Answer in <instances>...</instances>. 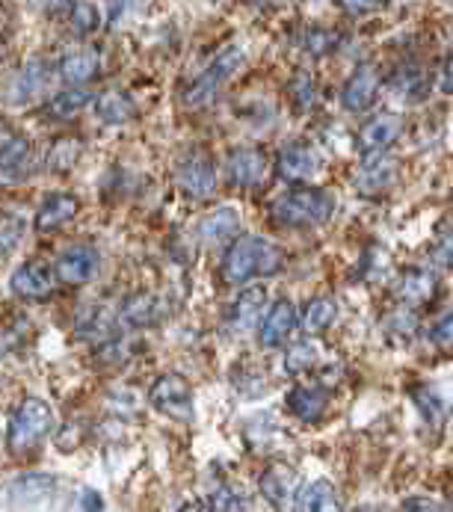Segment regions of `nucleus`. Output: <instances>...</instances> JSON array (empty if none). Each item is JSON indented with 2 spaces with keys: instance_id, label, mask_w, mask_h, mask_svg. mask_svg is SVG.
I'll return each instance as SVG.
<instances>
[{
  "instance_id": "nucleus-28",
  "label": "nucleus",
  "mask_w": 453,
  "mask_h": 512,
  "mask_svg": "<svg viewBox=\"0 0 453 512\" xmlns=\"http://www.w3.org/2000/svg\"><path fill=\"white\" fill-rule=\"evenodd\" d=\"M27 234V220L24 214L15 211H0V258H9Z\"/></svg>"
},
{
  "instance_id": "nucleus-31",
  "label": "nucleus",
  "mask_w": 453,
  "mask_h": 512,
  "mask_svg": "<svg viewBox=\"0 0 453 512\" xmlns=\"http://www.w3.org/2000/svg\"><path fill=\"white\" fill-rule=\"evenodd\" d=\"M412 400H415V406H418V412L424 415L427 424H442L445 421V403L433 388H415Z\"/></svg>"
},
{
  "instance_id": "nucleus-42",
  "label": "nucleus",
  "mask_w": 453,
  "mask_h": 512,
  "mask_svg": "<svg viewBox=\"0 0 453 512\" xmlns=\"http://www.w3.org/2000/svg\"><path fill=\"white\" fill-rule=\"evenodd\" d=\"M36 6H42V9H60V6H66L69 0H33Z\"/></svg>"
},
{
  "instance_id": "nucleus-37",
  "label": "nucleus",
  "mask_w": 453,
  "mask_h": 512,
  "mask_svg": "<svg viewBox=\"0 0 453 512\" xmlns=\"http://www.w3.org/2000/svg\"><path fill=\"white\" fill-rule=\"evenodd\" d=\"M335 42H338V36L329 33V30H311L308 33V51L311 54H326Z\"/></svg>"
},
{
  "instance_id": "nucleus-9",
  "label": "nucleus",
  "mask_w": 453,
  "mask_h": 512,
  "mask_svg": "<svg viewBox=\"0 0 453 512\" xmlns=\"http://www.w3.org/2000/svg\"><path fill=\"white\" fill-rule=\"evenodd\" d=\"M228 184L237 190H252L264 181L267 175V157L252 146L234 148L226 157Z\"/></svg>"
},
{
  "instance_id": "nucleus-41",
  "label": "nucleus",
  "mask_w": 453,
  "mask_h": 512,
  "mask_svg": "<svg viewBox=\"0 0 453 512\" xmlns=\"http://www.w3.org/2000/svg\"><path fill=\"white\" fill-rule=\"evenodd\" d=\"M403 507H406V510H442V507L433 504V501H406Z\"/></svg>"
},
{
  "instance_id": "nucleus-26",
  "label": "nucleus",
  "mask_w": 453,
  "mask_h": 512,
  "mask_svg": "<svg viewBox=\"0 0 453 512\" xmlns=\"http://www.w3.org/2000/svg\"><path fill=\"white\" fill-rule=\"evenodd\" d=\"M297 510L302 512H329L338 510V492L329 480H311L297 492Z\"/></svg>"
},
{
  "instance_id": "nucleus-1",
  "label": "nucleus",
  "mask_w": 453,
  "mask_h": 512,
  "mask_svg": "<svg viewBox=\"0 0 453 512\" xmlns=\"http://www.w3.org/2000/svg\"><path fill=\"white\" fill-rule=\"evenodd\" d=\"M285 267V249L267 237H237L223 261V279L228 285H249L252 279L276 276Z\"/></svg>"
},
{
  "instance_id": "nucleus-20",
  "label": "nucleus",
  "mask_w": 453,
  "mask_h": 512,
  "mask_svg": "<svg viewBox=\"0 0 453 512\" xmlns=\"http://www.w3.org/2000/svg\"><path fill=\"white\" fill-rule=\"evenodd\" d=\"M258 489H261V495H264V501L270 507L285 510L288 501L294 498V471L291 468H282V465L267 468L261 474V480H258Z\"/></svg>"
},
{
  "instance_id": "nucleus-23",
  "label": "nucleus",
  "mask_w": 453,
  "mask_h": 512,
  "mask_svg": "<svg viewBox=\"0 0 453 512\" xmlns=\"http://www.w3.org/2000/svg\"><path fill=\"white\" fill-rule=\"evenodd\" d=\"M92 101H95V95L77 86V89H66V92L54 95V98L42 107V113H45L48 119H54V122H69V119H75L77 113H83Z\"/></svg>"
},
{
  "instance_id": "nucleus-21",
  "label": "nucleus",
  "mask_w": 453,
  "mask_h": 512,
  "mask_svg": "<svg viewBox=\"0 0 453 512\" xmlns=\"http://www.w3.org/2000/svg\"><path fill=\"white\" fill-rule=\"evenodd\" d=\"M329 406V394L323 388H311V385H297L288 391V409L294 412V418H300L305 424L323 418Z\"/></svg>"
},
{
  "instance_id": "nucleus-32",
  "label": "nucleus",
  "mask_w": 453,
  "mask_h": 512,
  "mask_svg": "<svg viewBox=\"0 0 453 512\" xmlns=\"http://www.w3.org/2000/svg\"><path fill=\"white\" fill-rule=\"evenodd\" d=\"M80 157V143L77 140H60L48 154V169L51 172H69Z\"/></svg>"
},
{
  "instance_id": "nucleus-35",
  "label": "nucleus",
  "mask_w": 453,
  "mask_h": 512,
  "mask_svg": "<svg viewBox=\"0 0 453 512\" xmlns=\"http://www.w3.org/2000/svg\"><path fill=\"white\" fill-rule=\"evenodd\" d=\"M211 507H214V510H249V498H246L243 492L231 489V486H223V489L214 492Z\"/></svg>"
},
{
  "instance_id": "nucleus-12",
  "label": "nucleus",
  "mask_w": 453,
  "mask_h": 512,
  "mask_svg": "<svg viewBox=\"0 0 453 512\" xmlns=\"http://www.w3.org/2000/svg\"><path fill=\"white\" fill-rule=\"evenodd\" d=\"M362 166L356 172V190L359 193H379L388 190L397 178V160L385 151H362Z\"/></svg>"
},
{
  "instance_id": "nucleus-36",
  "label": "nucleus",
  "mask_w": 453,
  "mask_h": 512,
  "mask_svg": "<svg viewBox=\"0 0 453 512\" xmlns=\"http://www.w3.org/2000/svg\"><path fill=\"white\" fill-rule=\"evenodd\" d=\"M430 338H433V344L436 347H442V350H451V311H445L442 317H439V323H433V332H430Z\"/></svg>"
},
{
  "instance_id": "nucleus-11",
  "label": "nucleus",
  "mask_w": 453,
  "mask_h": 512,
  "mask_svg": "<svg viewBox=\"0 0 453 512\" xmlns=\"http://www.w3.org/2000/svg\"><path fill=\"white\" fill-rule=\"evenodd\" d=\"M60 489V480L48 471H30L15 477L6 486V501L15 507H33V504H45L54 492Z\"/></svg>"
},
{
  "instance_id": "nucleus-15",
  "label": "nucleus",
  "mask_w": 453,
  "mask_h": 512,
  "mask_svg": "<svg viewBox=\"0 0 453 512\" xmlns=\"http://www.w3.org/2000/svg\"><path fill=\"white\" fill-rule=\"evenodd\" d=\"M77 211H80L77 196H72V193H51V196L39 205L33 225H36V231L48 234V231H57V228L69 225V222L77 217Z\"/></svg>"
},
{
  "instance_id": "nucleus-34",
  "label": "nucleus",
  "mask_w": 453,
  "mask_h": 512,
  "mask_svg": "<svg viewBox=\"0 0 453 512\" xmlns=\"http://www.w3.org/2000/svg\"><path fill=\"white\" fill-rule=\"evenodd\" d=\"M27 335H30V323H27V320H18V323H12L9 329H3V332H0V359L9 356L12 350H18V347L27 341Z\"/></svg>"
},
{
  "instance_id": "nucleus-29",
  "label": "nucleus",
  "mask_w": 453,
  "mask_h": 512,
  "mask_svg": "<svg viewBox=\"0 0 453 512\" xmlns=\"http://www.w3.org/2000/svg\"><path fill=\"white\" fill-rule=\"evenodd\" d=\"M433 293H436V279H433L430 273H424V270H412V273H406L403 282H400V296H403L406 302H412V305L427 302Z\"/></svg>"
},
{
  "instance_id": "nucleus-10",
  "label": "nucleus",
  "mask_w": 453,
  "mask_h": 512,
  "mask_svg": "<svg viewBox=\"0 0 453 512\" xmlns=\"http://www.w3.org/2000/svg\"><path fill=\"white\" fill-rule=\"evenodd\" d=\"M379 83H382V74H379L377 66H371V63L359 66L341 89V107L347 113H365L377 101Z\"/></svg>"
},
{
  "instance_id": "nucleus-4",
  "label": "nucleus",
  "mask_w": 453,
  "mask_h": 512,
  "mask_svg": "<svg viewBox=\"0 0 453 512\" xmlns=\"http://www.w3.org/2000/svg\"><path fill=\"white\" fill-rule=\"evenodd\" d=\"M246 54H249V51H246L243 42H234V45L223 48V51L211 60V66L184 89V104H187V107H208L228 80L243 69Z\"/></svg>"
},
{
  "instance_id": "nucleus-22",
  "label": "nucleus",
  "mask_w": 453,
  "mask_h": 512,
  "mask_svg": "<svg viewBox=\"0 0 453 512\" xmlns=\"http://www.w3.org/2000/svg\"><path fill=\"white\" fill-rule=\"evenodd\" d=\"M264 305H267V291H264V288H258V285H255V288H246V291L234 299V305H231V311H228L231 326H234V329H252V326L258 323Z\"/></svg>"
},
{
  "instance_id": "nucleus-2",
  "label": "nucleus",
  "mask_w": 453,
  "mask_h": 512,
  "mask_svg": "<svg viewBox=\"0 0 453 512\" xmlns=\"http://www.w3.org/2000/svg\"><path fill=\"white\" fill-rule=\"evenodd\" d=\"M51 430H54V409L42 397H27L9 418L6 447L15 456L30 453L51 436Z\"/></svg>"
},
{
  "instance_id": "nucleus-17",
  "label": "nucleus",
  "mask_w": 453,
  "mask_h": 512,
  "mask_svg": "<svg viewBox=\"0 0 453 512\" xmlns=\"http://www.w3.org/2000/svg\"><path fill=\"white\" fill-rule=\"evenodd\" d=\"M57 72H60V80L69 83V86H86L89 80H95L98 72H101V54L95 48L72 51V54H66L60 60Z\"/></svg>"
},
{
  "instance_id": "nucleus-6",
  "label": "nucleus",
  "mask_w": 453,
  "mask_h": 512,
  "mask_svg": "<svg viewBox=\"0 0 453 512\" xmlns=\"http://www.w3.org/2000/svg\"><path fill=\"white\" fill-rule=\"evenodd\" d=\"M149 403L172 421H193L196 403H193V388L184 376L166 373L160 376L149 391Z\"/></svg>"
},
{
  "instance_id": "nucleus-39",
  "label": "nucleus",
  "mask_w": 453,
  "mask_h": 512,
  "mask_svg": "<svg viewBox=\"0 0 453 512\" xmlns=\"http://www.w3.org/2000/svg\"><path fill=\"white\" fill-rule=\"evenodd\" d=\"M77 498H80L77 501L80 510H104V498H98V492H92V489H83Z\"/></svg>"
},
{
  "instance_id": "nucleus-33",
  "label": "nucleus",
  "mask_w": 453,
  "mask_h": 512,
  "mask_svg": "<svg viewBox=\"0 0 453 512\" xmlns=\"http://www.w3.org/2000/svg\"><path fill=\"white\" fill-rule=\"evenodd\" d=\"M317 356H320V353H317L311 344H294L291 353H288V359H285V370H288V373H302V370L317 365Z\"/></svg>"
},
{
  "instance_id": "nucleus-25",
  "label": "nucleus",
  "mask_w": 453,
  "mask_h": 512,
  "mask_svg": "<svg viewBox=\"0 0 453 512\" xmlns=\"http://www.w3.org/2000/svg\"><path fill=\"white\" fill-rule=\"evenodd\" d=\"M240 231V214L234 208H220L199 222V237L205 243H226Z\"/></svg>"
},
{
  "instance_id": "nucleus-8",
  "label": "nucleus",
  "mask_w": 453,
  "mask_h": 512,
  "mask_svg": "<svg viewBox=\"0 0 453 512\" xmlns=\"http://www.w3.org/2000/svg\"><path fill=\"white\" fill-rule=\"evenodd\" d=\"M54 285H57V276H54V264H48V261H27L9 279L12 293L21 299H30V302L51 296Z\"/></svg>"
},
{
  "instance_id": "nucleus-3",
  "label": "nucleus",
  "mask_w": 453,
  "mask_h": 512,
  "mask_svg": "<svg viewBox=\"0 0 453 512\" xmlns=\"http://www.w3.org/2000/svg\"><path fill=\"white\" fill-rule=\"evenodd\" d=\"M335 214V199L326 190H291L273 202L270 217L285 228H314Z\"/></svg>"
},
{
  "instance_id": "nucleus-24",
  "label": "nucleus",
  "mask_w": 453,
  "mask_h": 512,
  "mask_svg": "<svg viewBox=\"0 0 453 512\" xmlns=\"http://www.w3.org/2000/svg\"><path fill=\"white\" fill-rule=\"evenodd\" d=\"M92 104H95L98 122H104V125H125L137 116L134 101L122 92H101V95H95Z\"/></svg>"
},
{
  "instance_id": "nucleus-40",
  "label": "nucleus",
  "mask_w": 453,
  "mask_h": 512,
  "mask_svg": "<svg viewBox=\"0 0 453 512\" xmlns=\"http://www.w3.org/2000/svg\"><path fill=\"white\" fill-rule=\"evenodd\" d=\"M442 92L451 95V57H445V66H442Z\"/></svg>"
},
{
  "instance_id": "nucleus-5",
  "label": "nucleus",
  "mask_w": 453,
  "mask_h": 512,
  "mask_svg": "<svg viewBox=\"0 0 453 512\" xmlns=\"http://www.w3.org/2000/svg\"><path fill=\"white\" fill-rule=\"evenodd\" d=\"M175 184L178 190L187 196V199H196V202H205L217 193V169H214V160L205 148H187L178 154L175 160Z\"/></svg>"
},
{
  "instance_id": "nucleus-30",
  "label": "nucleus",
  "mask_w": 453,
  "mask_h": 512,
  "mask_svg": "<svg viewBox=\"0 0 453 512\" xmlns=\"http://www.w3.org/2000/svg\"><path fill=\"white\" fill-rule=\"evenodd\" d=\"M69 24H72V33L75 36H92L98 27H101V12L89 3V0H75L72 3V12H69Z\"/></svg>"
},
{
  "instance_id": "nucleus-27",
  "label": "nucleus",
  "mask_w": 453,
  "mask_h": 512,
  "mask_svg": "<svg viewBox=\"0 0 453 512\" xmlns=\"http://www.w3.org/2000/svg\"><path fill=\"white\" fill-rule=\"evenodd\" d=\"M335 320H338V302L332 296H314L302 311V329L308 335L326 332Z\"/></svg>"
},
{
  "instance_id": "nucleus-13",
  "label": "nucleus",
  "mask_w": 453,
  "mask_h": 512,
  "mask_svg": "<svg viewBox=\"0 0 453 512\" xmlns=\"http://www.w3.org/2000/svg\"><path fill=\"white\" fill-rule=\"evenodd\" d=\"M276 169L285 181L302 184V181L317 178V172L323 169V154L314 146H288L279 151Z\"/></svg>"
},
{
  "instance_id": "nucleus-18",
  "label": "nucleus",
  "mask_w": 453,
  "mask_h": 512,
  "mask_svg": "<svg viewBox=\"0 0 453 512\" xmlns=\"http://www.w3.org/2000/svg\"><path fill=\"white\" fill-rule=\"evenodd\" d=\"M403 128H406V122H403L400 116H394V113H382V116L371 119V122L362 128V134H359V146H362V151H385L391 143H397V140H400Z\"/></svg>"
},
{
  "instance_id": "nucleus-16",
  "label": "nucleus",
  "mask_w": 453,
  "mask_h": 512,
  "mask_svg": "<svg viewBox=\"0 0 453 512\" xmlns=\"http://www.w3.org/2000/svg\"><path fill=\"white\" fill-rule=\"evenodd\" d=\"M33 146L27 137H9L0 143V184H15L30 169Z\"/></svg>"
},
{
  "instance_id": "nucleus-14",
  "label": "nucleus",
  "mask_w": 453,
  "mask_h": 512,
  "mask_svg": "<svg viewBox=\"0 0 453 512\" xmlns=\"http://www.w3.org/2000/svg\"><path fill=\"white\" fill-rule=\"evenodd\" d=\"M297 323H300V320H297V308H294L288 299L273 302V308L267 311V317H264V323H261V347H264V350L282 347V344L294 335Z\"/></svg>"
},
{
  "instance_id": "nucleus-19",
  "label": "nucleus",
  "mask_w": 453,
  "mask_h": 512,
  "mask_svg": "<svg viewBox=\"0 0 453 512\" xmlns=\"http://www.w3.org/2000/svg\"><path fill=\"white\" fill-rule=\"evenodd\" d=\"M163 314L160 308V299L154 293H134L122 302L119 308V323L122 326H131V329H146L151 323H157V317Z\"/></svg>"
},
{
  "instance_id": "nucleus-7",
  "label": "nucleus",
  "mask_w": 453,
  "mask_h": 512,
  "mask_svg": "<svg viewBox=\"0 0 453 512\" xmlns=\"http://www.w3.org/2000/svg\"><path fill=\"white\" fill-rule=\"evenodd\" d=\"M98 267H101V252L89 243H75L57 258L54 276L63 285H86L89 279H95Z\"/></svg>"
},
{
  "instance_id": "nucleus-38",
  "label": "nucleus",
  "mask_w": 453,
  "mask_h": 512,
  "mask_svg": "<svg viewBox=\"0 0 453 512\" xmlns=\"http://www.w3.org/2000/svg\"><path fill=\"white\" fill-rule=\"evenodd\" d=\"M338 6L347 12V15H368L382 6V0H338Z\"/></svg>"
}]
</instances>
